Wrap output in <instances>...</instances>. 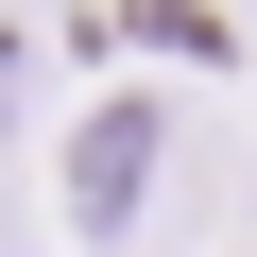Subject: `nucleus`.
I'll return each mask as SVG.
<instances>
[{
	"mask_svg": "<svg viewBox=\"0 0 257 257\" xmlns=\"http://www.w3.org/2000/svg\"><path fill=\"white\" fill-rule=\"evenodd\" d=\"M138 172H155V103H103V120H86L69 206H86V223H120V206H138Z\"/></svg>",
	"mask_w": 257,
	"mask_h": 257,
	"instance_id": "f257e3e1",
	"label": "nucleus"
},
{
	"mask_svg": "<svg viewBox=\"0 0 257 257\" xmlns=\"http://www.w3.org/2000/svg\"><path fill=\"white\" fill-rule=\"evenodd\" d=\"M0 138H18V35H0Z\"/></svg>",
	"mask_w": 257,
	"mask_h": 257,
	"instance_id": "f03ea898",
	"label": "nucleus"
}]
</instances>
